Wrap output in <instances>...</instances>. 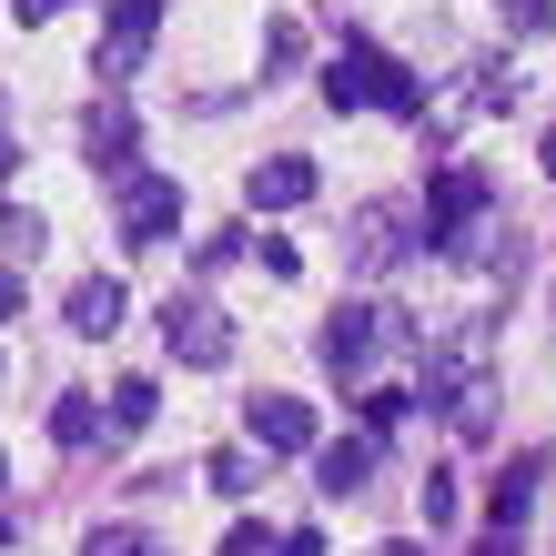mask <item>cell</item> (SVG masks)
Listing matches in <instances>:
<instances>
[{
	"instance_id": "1",
	"label": "cell",
	"mask_w": 556,
	"mask_h": 556,
	"mask_svg": "<svg viewBox=\"0 0 556 556\" xmlns=\"http://www.w3.org/2000/svg\"><path fill=\"white\" fill-rule=\"evenodd\" d=\"M324 102H334V112H405V122H425V81L405 72L395 51L344 41V51H334V72H324Z\"/></svg>"
},
{
	"instance_id": "2",
	"label": "cell",
	"mask_w": 556,
	"mask_h": 556,
	"mask_svg": "<svg viewBox=\"0 0 556 556\" xmlns=\"http://www.w3.org/2000/svg\"><path fill=\"white\" fill-rule=\"evenodd\" d=\"M425 395L445 405V425H455V435H485V425H496V375H485V334L425 344Z\"/></svg>"
},
{
	"instance_id": "3",
	"label": "cell",
	"mask_w": 556,
	"mask_h": 556,
	"mask_svg": "<svg viewBox=\"0 0 556 556\" xmlns=\"http://www.w3.org/2000/svg\"><path fill=\"white\" fill-rule=\"evenodd\" d=\"M425 253H476V223H485V173L476 162H435V182H425Z\"/></svg>"
},
{
	"instance_id": "4",
	"label": "cell",
	"mask_w": 556,
	"mask_h": 556,
	"mask_svg": "<svg viewBox=\"0 0 556 556\" xmlns=\"http://www.w3.org/2000/svg\"><path fill=\"white\" fill-rule=\"evenodd\" d=\"M112 223H122V243H132V253H152L182 223V182L173 173H142V162H132V173H112Z\"/></svg>"
},
{
	"instance_id": "5",
	"label": "cell",
	"mask_w": 556,
	"mask_h": 556,
	"mask_svg": "<svg viewBox=\"0 0 556 556\" xmlns=\"http://www.w3.org/2000/svg\"><path fill=\"white\" fill-rule=\"evenodd\" d=\"M152 41H162V0H112V11H102V51H91V72H102V81H132Z\"/></svg>"
},
{
	"instance_id": "6",
	"label": "cell",
	"mask_w": 556,
	"mask_h": 556,
	"mask_svg": "<svg viewBox=\"0 0 556 556\" xmlns=\"http://www.w3.org/2000/svg\"><path fill=\"white\" fill-rule=\"evenodd\" d=\"M162 344H173V365H233V324L213 304H192V293L162 304Z\"/></svg>"
},
{
	"instance_id": "7",
	"label": "cell",
	"mask_w": 556,
	"mask_h": 556,
	"mask_svg": "<svg viewBox=\"0 0 556 556\" xmlns=\"http://www.w3.org/2000/svg\"><path fill=\"white\" fill-rule=\"evenodd\" d=\"M375 344H384V314H375V304H334V314H324V334H314V354H324L334 375H365Z\"/></svg>"
},
{
	"instance_id": "8",
	"label": "cell",
	"mask_w": 556,
	"mask_h": 556,
	"mask_svg": "<svg viewBox=\"0 0 556 556\" xmlns=\"http://www.w3.org/2000/svg\"><path fill=\"white\" fill-rule=\"evenodd\" d=\"M405 243H425V213L415 203H365V213H354V264H365V274H384Z\"/></svg>"
},
{
	"instance_id": "9",
	"label": "cell",
	"mask_w": 556,
	"mask_h": 556,
	"mask_svg": "<svg viewBox=\"0 0 556 556\" xmlns=\"http://www.w3.org/2000/svg\"><path fill=\"white\" fill-rule=\"evenodd\" d=\"M314 192H324V173H314L304 152H274V162H253V173H243V203L253 213H293V203H314Z\"/></svg>"
},
{
	"instance_id": "10",
	"label": "cell",
	"mask_w": 556,
	"mask_h": 556,
	"mask_svg": "<svg viewBox=\"0 0 556 556\" xmlns=\"http://www.w3.org/2000/svg\"><path fill=\"white\" fill-rule=\"evenodd\" d=\"M243 425H253V445H264V455H314V405L304 395H253Z\"/></svg>"
},
{
	"instance_id": "11",
	"label": "cell",
	"mask_w": 556,
	"mask_h": 556,
	"mask_svg": "<svg viewBox=\"0 0 556 556\" xmlns=\"http://www.w3.org/2000/svg\"><path fill=\"white\" fill-rule=\"evenodd\" d=\"M81 152L102 162V173H132V112H122V91H102V102L81 112Z\"/></svg>"
},
{
	"instance_id": "12",
	"label": "cell",
	"mask_w": 556,
	"mask_h": 556,
	"mask_svg": "<svg viewBox=\"0 0 556 556\" xmlns=\"http://www.w3.org/2000/svg\"><path fill=\"white\" fill-rule=\"evenodd\" d=\"M122 314H132V293H122L112 274H91V283H72V334H122Z\"/></svg>"
},
{
	"instance_id": "13",
	"label": "cell",
	"mask_w": 556,
	"mask_h": 556,
	"mask_svg": "<svg viewBox=\"0 0 556 556\" xmlns=\"http://www.w3.org/2000/svg\"><path fill=\"white\" fill-rule=\"evenodd\" d=\"M536 485H546V455H506L496 485H485V516H496V527H516V516L536 506Z\"/></svg>"
},
{
	"instance_id": "14",
	"label": "cell",
	"mask_w": 556,
	"mask_h": 556,
	"mask_svg": "<svg viewBox=\"0 0 556 556\" xmlns=\"http://www.w3.org/2000/svg\"><path fill=\"white\" fill-rule=\"evenodd\" d=\"M314 476H324V496H365L375 445H314Z\"/></svg>"
},
{
	"instance_id": "15",
	"label": "cell",
	"mask_w": 556,
	"mask_h": 556,
	"mask_svg": "<svg viewBox=\"0 0 556 556\" xmlns=\"http://www.w3.org/2000/svg\"><path fill=\"white\" fill-rule=\"evenodd\" d=\"M152 415H162V384H152V375H122V384H112V435H142Z\"/></svg>"
},
{
	"instance_id": "16",
	"label": "cell",
	"mask_w": 556,
	"mask_h": 556,
	"mask_svg": "<svg viewBox=\"0 0 556 556\" xmlns=\"http://www.w3.org/2000/svg\"><path fill=\"white\" fill-rule=\"evenodd\" d=\"M51 435L72 445V455H81V445H102V405H91V395H61V405H51Z\"/></svg>"
},
{
	"instance_id": "17",
	"label": "cell",
	"mask_w": 556,
	"mask_h": 556,
	"mask_svg": "<svg viewBox=\"0 0 556 556\" xmlns=\"http://www.w3.org/2000/svg\"><path fill=\"white\" fill-rule=\"evenodd\" d=\"M81 556H162V536H152V527H91Z\"/></svg>"
},
{
	"instance_id": "18",
	"label": "cell",
	"mask_w": 556,
	"mask_h": 556,
	"mask_svg": "<svg viewBox=\"0 0 556 556\" xmlns=\"http://www.w3.org/2000/svg\"><path fill=\"white\" fill-rule=\"evenodd\" d=\"M203 485H213V496H253V455H243V445L203 455Z\"/></svg>"
},
{
	"instance_id": "19",
	"label": "cell",
	"mask_w": 556,
	"mask_h": 556,
	"mask_svg": "<svg viewBox=\"0 0 556 556\" xmlns=\"http://www.w3.org/2000/svg\"><path fill=\"white\" fill-rule=\"evenodd\" d=\"M405 384H375V395H365V435H395V425H405Z\"/></svg>"
},
{
	"instance_id": "20",
	"label": "cell",
	"mask_w": 556,
	"mask_h": 556,
	"mask_svg": "<svg viewBox=\"0 0 556 556\" xmlns=\"http://www.w3.org/2000/svg\"><path fill=\"white\" fill-rule=\"evenodd\" d=\"M293 61H304V30L274 21V30H264V72H293Z\"/></svg>"
},
{
	"instance_id": "21",
	"label": "cell",
	"mask_w": 556,
	"mask_h": 556,
	"mask_svg": "<svg viewBox=\"0 0 556 556\" xmlns=\"http://www.w3.org/2000/svg\"><path fill=\"white\" fill-rule=\"evenodd\" d=\"M445 516H455V476L435 466V476H425V527H445Z\"/></svg>"
},
{
	"instance_id": "22",
	"label": "cell",
	"mask_w": 556,
	"mask_h": 556,
	"mask_svg": "<svg viewBox=\"0 0 556 556\" xmlns=\"http://www.w3.org/2000/svg\"><path fill=\"white\" fill-rule=\"evenodd\" d=\"M496 11H506V30H546V21H556V0H496Z\"/></svg>"
},
{
	"instance_id": "23",
	"label": "cell",
	"mask_w": 556,
	"mask_h": 556,
	"mask_svg": "<svg viewBox=\"0 0 556 556\" xmlns=\"http://www.w3.org/2000/svg\"><path fill=\"white\" fill-rule=\"evenodd\" d=\"M223 556H274V536H264V527H233V536H223Z\"/></svg>"
},
{
	"instance_id": "24",
	"label": "cell",
	"mask_w": 556,
	"mask_h": 556,
	"mask_svg": "<svg viewBox=\"0 0 556 556\" xmlns=\"http://www.w3.org/2000/svg\"><path fill=\"white\" fill-rule=\"evenodd\" d=\"M21 314V264H0V324Z\"/></svg>"
},
{
	"instance_id": "25",
	"label": "cell",
	"mask_w": 556,
	"mask_h": 556,
	"mask_svg": "<svg viewBox=\"0 0 556 556\" xmlns=\"http://www.w3.org/2000/svg\"><path fill=\"white\" fill-rule=\"evenodd\" d=\"M476 556H516V527H496V536H476Z\"/></svg>"
},
{
	"instance_id": "26",
	"label": "cell",
	"mask_w": 556,
	"mask_h": 556,
	"mask_svg": "<svg viewBox=\"0 0 556 556\" xmlns=\"http://www.w3.org/2000/svg\"><path fill=\"white\" fill-rule=\"evenodd\" d=\"M11 11H21V21H51V11H61V0H11Z\"/></svg>"
},
{
	"instance_id": "27",
	"label": "cell",
	"mask_w": 556,
	"mask_h": 556,
	"mask_svg": "<svg viewBox=\"0 0 556 556\" xmlns=\"http://www.w3.org/2000/svg\"><path fill=\"white\" fill-rule=\"evenodd\" d=\"M536 162H546V182H556V122H546V142H536Z\"/></svg>"
},
{
	"instance_id": "28",
	"label": "cell",
	"mask_w": 556,
	"mask_h": 556,
	"mask_svg": "<svg viewBox=\"0 0 556 556\" xmlns=\"http://www.w3.org/2000/svg\"><path fill=\"white\" fill-rule=\"evenodd\" d=\"M375 556H425V546H415V536H395V546H375Z\"/></svg>"
},
{
	"instance_id": "29",
	"label": "cell",
	"mask_w": 556,
	"mask_h": 556,
	"mask_svg": "<svg viewBox=\"0 0 556 556\" xmlns=\"http://www.w3.org/2000/svg\"><path fill=\"white\" fill-rule=\"evenodd\" d=\"M0 173H11V132H0Z\"/></svg>"
},
{
	"instance_id": "30",
	"label": "cell",
	"mask_w": 556,
	"mask_h": 556,
	"mask_svg": "<svg viewBox=\"0 0 556 556\" xmlns=\"http://www.w3.org/2000/svg\"><path fill=\"white\" fill-rule=\"evenodd\" d=\"M0 485H11V466H0Z\"/></svg>"
},
{
	"instance_id": "31",
	"label": "cell",
	"mask_w": 556,
	"mask_h": 556,
	"mask_svg": "<svg viewBox=\"0 0 556 556\" xmlns=\"http://www.w3.org/2000/svg\"><path fill=\"white\" fill-rule=\"evenodd\" d=\"M0 546H11V527H0Z\"/></svg>"
}]
</instances>
